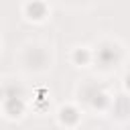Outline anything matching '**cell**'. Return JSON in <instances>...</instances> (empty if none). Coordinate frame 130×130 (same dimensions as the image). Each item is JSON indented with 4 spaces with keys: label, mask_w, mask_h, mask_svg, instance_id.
<instances>
[{
    "label": "cell",
    "mask_w": 130,
    "mask_h": 130,
    "mask_svg": "<svg viewBox=\"0 0 130 130\" xmlns=\"http://www.w3.org/2000/svg\"><path fill=\"white\" fill-rule=\"evenodd\" d=\"M120 57V49L116 45H102L98 51H95V61L102 65V67H110L118 61Z\"/></svg>",
    "instance_id": "cell-1"
},
{
    "label": "cell",
    "mask_w": 130,
    "mask_h": 130,
    "mask_svg": "<svg viewBox=\"0 0 130 130\" xmlns=\"http://www.w3.org/2000/svg\"><path fill=\"white\" fill-rule=\"evenodd\" d=\"M26 14H28L30 18H35V20L45 18V14H47V6H45V2H41V0H32V2H28V4H26Z\"/></svg>",
    "instance_id": "cell-2"
},
{
    "label": "cell",
    "mask_w": 130,
    "mask_h": 130,
    "mask_svg": "<svg viewBox=\"0 0 130 130\" xmlns=\"http://www.w3.org/2000/svg\"><path fill=\"white\" fill-rule=\"evenodd\" d=\"M4 112L8 116H20V112H22V98H4Z\"/></svg>",
    "instance_id": "cell-3"
},
{
    "label": "cell",
    "mask_w": 130,
    "mask_h": 130,
    "mask_svg": "<svg viewBox=\"0 0 130 130\" xmlns=\"http://www.w3.org/2000/svg\"><path fill=\"white\" fill-rule=\"evenodd\" d=\"M61 122L63 124H75L77 120H79V114H77V110L75 108H71V106H67V108H63L61 110Z\"/></svg>",
    "instance_id": "cell-4"
},
{
    "label": "cell",
    "mask_w": 130,
    "mask_h": 130,
    "mask_svg": "<svg viewBox=\"0 0 130 130\" xmlns=\"http://www.w3.org/2000/svg\"><path fill=\"white\" fill-rule=\"evenodd\" d=\"M89 57H91V53L87 51V49H77L75 53H73V59H75V63H87L89 61Z\"/></svg>",
    "instance_id": "cell-5"
},
{
    "label": "cell",
    "mask_w": 130,
    "mask_h": 130,
    "mask_svg": "<svg viewBox=\"0 0 130 130\" xmlns=\"http://www.w3.org/2000/svg\"><path fill=\"white\" fill-rule=\"evenodd\" d=\"M126 87H128V89H130V75H128V77H126Z\"/></svg>",
    "instance_id": "cell-6"
}]
</instances>
